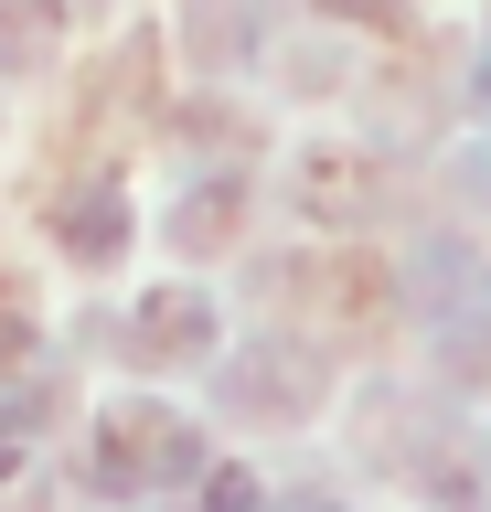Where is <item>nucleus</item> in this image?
<instances>
[{"mask_svg": "<svg viewBox=\"0 0 491 512\" xmlns=\"http://www.w3.org/2000/svg\"><path fill=\"white\" fill-rule=\"evenodd\" d=\"M321 395H331V352L289 342V331L235 342V363L214 374V406H225L235 427H299V416H321Z\"/></svg>", "mask_w": 491, "mask_h": 512, "instance_id": "f257e3e1", "label": "nucleus"}, {"mask_svg": "<svg viewBox=\"0 0 491 512\" xmlns=\"http://www.w3.org/2000/svg\"><path fill=\"white\" fill-rule=\"evenodd\" d=\"M97 491L139 502V491H161V480H203V438L182 427L171 406H107L97 416Z\"/></svg>", "mask_w": 491, "mask_h": 512, "instance_id": "f03ea898", "label": "nucleus"}, {"mask_svg": "<svg viewBox=\"0 0 491 512\" xmlns=\"http://www.w3.org/2000/svg\"><path fill=\"white\" fill-rule=\"evenodd\" d=\"M129 235H139V214H129V182H118V171H75V182L54 192V246H65L75 267H118Z\"/></svg>", "mask_w": 491, "mask_h": 512, "instance_id": "7ed1b4c3", "label": "nucleus"}, {"mask_svg": "<svg viewBox=\"0 0 491 512\" xmlns=\"http://www.w3.org/2000/svg\"><path fill=\"white\" fill-rule=\"evenodd\" d=\"M129 363H203V352H214V299H203V288H150V299H139L129 310Z\"/></svg>", "mask_w": 491, "mask_h": 512, "instance_id": "20e7f679", "label": "nucleus"}, {"mask_svg": "<svg viewBox=\"0 0 491 512\" xmlns=\"http://www.w3.org/2000/svg\"><path fill=\"white\" fill-rule=\"evenodd\" d=\"M289 192H299V214H321V224H374V214L395 203V182H385L363 150H310Z\"/></svg>", "mask_w": 491, "mask_h": 512, "instance_id": "39448f33", "label": "nucleus"}, {"mask_svg": "<svg viewBox=\"0 0 491 512\" xmlns=\"http://www.w3.org/2000/svg\"><path fill=\"white\" fill-rule=\"evenodd\" d=\"M235 224H246V182H235V171H203V182L161 214V235L182 256H214V246H235Z\"/></svg>", "mask_w": 491, "mask_h": 512, "instance_id": "423d86ee", "label": "nucleus"}, {"mask_svg": "<svg viewBox=\"0 0 491 512\" xmlns=\"http://www.w3.org/2000/svg\"><path fill=\"white\" fill-rule=\"evenodd\" d=\"M182 32H193V64H203V75H225V64H246V54H257V0H193V22H182Z\"/></svg>", "mask_w": 491, "mask_h": 512, "instance_id": "0eeeda50", "label": "nucleus"}, {"mask_svg": "<svg viewBox=\"0 0 491 512\" xmlns=\"http://www.w3.org/2000/svg\"><path fill=\"white\" fill-rule=\"evenodd\" d=\"M54 32H65L54 0H0V75H43L54 64Z\"/></svg>", "mask_w": 491, "mask_h": 512, "instance_id": "6e6552de", "label": "nucleus"}, {"mask_svg": "<svg viewBox=\"0 0 491 512\" xmlns=\"http://www.w3.org/2000/svg\"><path fill=\"white\" fill-rule=\"evenodd\" d=\"M438 331H449V352H438V363H449L459 384H491V288H459Z\"/></svg>", "mask_w": 491, "mask_h": 512, "instance_id": "1a4fd4ad", "label": "nucleus"}, {"mask_svg": "<svg viewBox=\"0 0 491 512\" xmlns=\"http://www.w3.org/2000/svg\"><path fill=\"white\" fill-rule=\"evenodd\" d=\"M257 502H267L257 470H203V512H257Z\"/></svg>", "mask_w": 491, "mask_h": 512, "instance_id": "9d476101", "label": "nucleus"}, {"mask_svg": "<svg viewBox=\"0 0 491 512\" xmlns=\"http://www.w3.org/2000/svg\"><path fill=\"white\" fill-rule=\"evenodd\" d=\"M22 363H33V310L0 299V374H22Z\"/></svg>", "mask_w": 491, "mask_h": 512, "instance_id": "9b49d317", "label": "nucleus"}, {"mask_svg": "<svg viewBox=\"0 0 491 512\" xmlns=\"http://www.w3.org/2000/svg\"><path fill=\"white\" fill-rule=\"evenodd\" d=\"M321 11H342V22H385V32L406 22V0H321Z\"/></svg>", "mask_w": 491, "mask_h": 512, "instance_id": "f8f14e48", "label": "nucleus"}, {"mask_svg": "<svg viewBox=\"0 0 491 512\" xmlns=\"http://www.w3.org/2000/svg\"><path fill=\"white\" fill-rule=\"evenodd\" d=\"M11 459H22V438H11V427H0V480H11Z\"/></svg>", "mask_w": 491, "mask_h": 512, "instance_id": "ddd939ff", "label": "nucleus"}, {"mask_svg": "<svg viewBox=\"0 0 491 512\" xmlns=\"http://www.w3.org/2000/svg\"><path fill=\"white\" fill-rule=\"evenodd\" d=\"M54 11H97V0H54Z\"/></svg>", "mask_w": 491, "mask_h": 512, "instance_id": "4468645a", "label": "nucleus"}, {"mask_svg": "<svg viewBox=\"0 0 491 512\" xmlns=\"http://www.w3.org/2000/svg\"><path fill=\"white\" fill-rule=\"evenodd\" d=\"M310 512H321V502H310Z\"/></svg>", "mask_w": 491, "mask_h": 512, "instance_id": "2eb2a0df", "label": "nucleus"}]
</instances>
